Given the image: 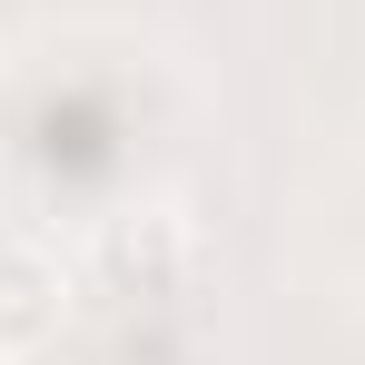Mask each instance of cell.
<instances>
[{"mask_svg":"<svg viewBox=\"0 0 365 365\" xmlns=\"http://www.w3.org/2000/svg\"><path fill=\"white\" fill-rule=\"evenodd\" d=\"M69 326V277L50 247H20L0 237V356H30Z\"/></svg>","mask_w":365,"mask_h":365,"instance_id":"obj_1","label":"cell"},{"mask_svg":"<svg viewBox=\"0 0 365 365\" xmlns=\"http://www.w3.org/2000/svg\"><path fill=\"white\" fill-rule=\"evenodd\" d=\"M0 365H10V356H0Z\"/></svg>","mask_w":365,"mask_h":365,"instance_id":"obj_2","label":"cell"}]
</instances>
